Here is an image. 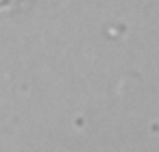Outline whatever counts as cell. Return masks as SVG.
<instances>
[{
    "label": "cell",
    "instance_id": "1",
    "mask_svg": "<svg viewBox=\"0 0 159 152\" xmlns=\"http://www.w3.org/2000/svg\"><path fill=\"white\" fill-rule=\"evenodd\" d=\"M29 2V0H0V15L2 13H11L20 7H24Z\"/></svg>",
    "mask_w": 159,
    "mask_h": 152
}]
</instances>
